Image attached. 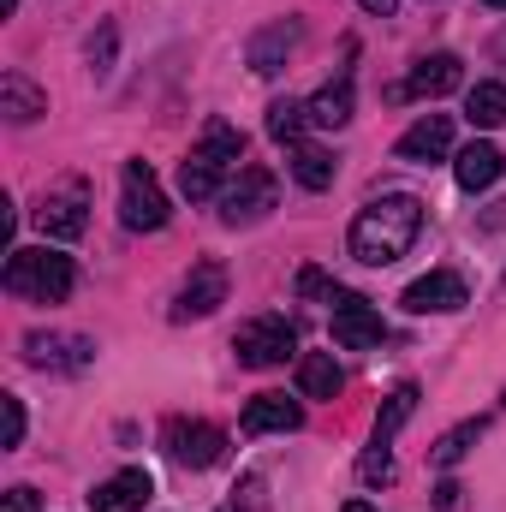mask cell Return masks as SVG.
Segmentation results:
<instances>
[{"instance_id":"obj_10","label":"cell","mask_w":506,"mask_h":512,"mask_svg":"<svg viewBox=\"0 0 506 512\" xmlns=\"http://www.w3.org/2000/svg\"><path fill=\"white\" fill-rule=\"evenodd\" d=\"M24 364L54 370V376H78L96 364V340L84 334H24Z\"/></svg>"},{"instance_id":"obj_17","label":"cell","mask_w":506,"mask_h":512,"mask_svg":"<svg viewBox=\"0 0 506 512\" xmlns=\"http://www.w3.org/2000/svg\"><path fill=\"white\" fill-rule=\"evenodd\" d=\"M245 435H286V429H304V405L286 399V393H256L239 417Z\"/></svg>"},{"instance_id":"obj_34","label":"cell","mask_w":506,"mask_h":512,"mask_svg":"<svg viewBox=\"0 0 506 512\" xmlns=\"http://www.w3.org/2000/svg\"><path fill=\"white\" fill-rule=\"evenodd\" d=\"M340 512H376V507H370V501H346Z\"/></svg>"},{"instance_id":"obj_14","label":"cell","mask_w":506,"mask_h":512,"mask_svg":"<svg viewBox=\"0 0 506 512\" xmlns=\"http://www.w3.org/2000/svg\"><path fill=\"white\" fill-rule=\"evenodd\" d=\"M298 42H304V24H298V18H274V24H262V30L251 36V54H245V60H251V72L274 78V72L292 60Z\"/></svg>"},{"instance_id":"obj_19","label":"cell","mask_w":506,"mask_h":512,"mask_svg":"<svg viewBox=\"0 0 506 512\" xmlns=\"http://www.w3.org/2000/svg\"><path fill=\"white\" fill-rule=\"evenodd\" d=\"M0 114H6L12 126H30V120L48 114V96H42L24 72H6V78H0Z\"/></svg>"},{"instance_id":"obj_16","label":"cell","mask_w":506,"mask_h":512,"mask_svg":"<svg viewBox=\"0 0 506 512\" xmlns=\"http://www.w3.org/2000/svg\"><path fill=\"white\" fill-rule=\"evenodd\" d=\"M447 149H453V120H447V114H423L417 126L393 143V155L411 161V167H429V161H441Z\"/></svg>"},{"instance_id":"obj_6","label":"cell","mask_w":506,"mask_h":512,"mask_svg":"<svg viewBox=\"0 0 506 512\" xmlns=\"http://www.w3.org/2000/svg\"><path fill=\"white\" fill-rule=\"evenodd\" d=\"M298 352V328L286 316H251L239 334H233V358L245 370H280L286 358Z\"/></svg>"},{"instance_id":"obj_33","label":"cell","mask_w":506,"mask_h":512,"mask_svg":"<svg viewBox=\"0 0 506 512\" xmlns=\"http://www.w3.org/2000/svg\"><path fill=\"white\" fill-rule=\"evenodd\" d=\"M358 6H364V12H376V18H393V6H399V0H358Z\"/></svg>"},{"instance_id":"obj_35","label":"cell","mask_w":506,"mask_h":512,"mask_svg":"<svg viewBox=\"0 0 506 512\" xmlns=\"http://www.w3.org/2000/svg\"><path fill=\"white\" fill-rule=\"evenodd\" d=\"M483 6H495V12H506V0H483Z\"/></svg>"},{"instance_id":"obj_23","label":"cell","mask_w":506,"mask_h":512,"mask_svg":"<svg viewBox=\"0 0 506 512\" xmlns=\"http://www.w3.org/2000/svg\"><path fill=\"white\" fill-rule=\"evenodd\" d=\"M292 179H298L304 191H328V185L340 179V161H334L328 149H316V143H292Z\"/></svg>"},{"instance_id":"obj_28","label":"cell","mask_w":506,"mask_h":512,"mask_svg":"<svg viewBox=\"0 0 506 512\" xmlns=\"http://www.w3.org/2000/svg\"><path fill=\"white\" fill-rule=\"evenodd\" d=\"M90 72H96V78L114 72V24H102V30L90 36Z\"/></svg>"},{"instance_id":"obj_7","label":"cell","mask_w":506,"mask_h":512,"mask_svg":"<svg viewBox=\"0 0 506 512\" xmlns=\"http://www.w3.org/2000/svg\"><path fill=\"white\" fill-rule=\"evenodd\" d=\"M274 203H280V179L268 167H239L221 191V221L227 227H256Z\"/></svg>"},{"instance_id":"obj_21","label":"cell","mask_w":506,"mask_h":512,"mask_svg":"<svg viewBox=\"0 0 506 512\" xmlns=\"http://www.w3.org/2000/svg\"><path fill=\"white\" fill-rule=\"evenodd\" d=\"M346 120H352V72H340L334 84H322V90L310 96V126L340 131Z\"/></svg>"},{"instance_id":"obj_27","label":"cell","mask_w":506,"mask_h":512,"mask_svg":"<svg viewBox=\"0 0 506 512\" xmlns=\"http://www.w3.org/2000/svg\"><path fill=\"white\" fill-rule=\"evenodd\" d=\"M358 477H364L370 489H387V483H393V453H387V447H364V459H358Z\"/></svg>"},{"instance_id":"obj_26","label":"cell","mask_w":506,"mask_h":512,"mask_svg":"<svg viewBox=\"0 0 506 512\" xmlns=\"http://www.w3.org/2000/svg\"><path fill=\"white\" fill-rule=\"evenodd\" d=\"M465 114H471V126H506V84H477L471 96H465Z\"/></svg>"},{"instance_id":"obj_9","label":"cell","mask_w":506,"mask_h":512,"mask_svg":"<svg viewBox=\"0 0 506 512\" xmlns=\"http://www.w3.org/2000/svg\"><path fill=\"white\" fill-rule=\"evenodd\" d=\"M36 227H42L48 239H78V233L90 227V185H84V179L54 185V191L42 197V209H36Z\"/></svg>"},{"instance_id":"obj_4","label":"cell","mask_w":506,"mask_h":512,"mask_svg":"<svg viewBox=\"0 0 506 512\" xmlns=\"http://www.w3.org/2000/svg\"><path fill=\"white\" fill-rule=\"evenodd\" d=\"M161 453L179 465V471H209L227 459V435L203 417H167L161 423Z\"/></svg>"},{"instance_id":"obj_31","label":"cell","mask_w":506,"mask_h":512,"mask_svg":"<svg viewBox=\"0 0 506 512\" xmlns=\"http://www.w3.org/2000/svg\"><path fill=\"white\" fill-rule=\"evenodd\" d=\"M0 512H36V489H24V483H18V489H6V507Z\"/></svg>"},{"instance_id":"obj_5","label":"cell","mask_w":506,"mask_h":512,"mask_svg":"<svg viewBox=\"0 0 506 512\" xmlns=\"http://www.w3.org/2000/svg\"><path fill=\"white\" fill-rule=\"evenodd\" d=\"M167 215L173 209H167V191L149 173V161H126V173H120V221H126V233H161Z\"/></svg>"},{"instance_id":"obj_32","label":"cell","mask_w":506,"mask_h":512,"mask_svg":"<svg viewBox=\"0 0 506 512\" xmlns=\"http://www.w3.org/2000/svg\"><path fill=\"white\" fill-rule=\"evenodd\" d=\"M459 501H465V489H459V483H441V489H435V507H441V512H453Z\"/></svg>"},{"instance_id":"obj_29","label":"cell","mask_w":506,"mask_h":512,"mask_svg":"<svg viewBox=\"0 0 506 512\" xmlns=\"http://www.w3.org/2000/svg\"><path fill=\"white\" fill-rule=\"evenodd\" d=\"M298 292H304V298H322V304H334V298H340V286H334L322 268H298Z\"/></svg>"},{"instance_id":"obj_24","label":"cell","mask_w":506,"mask_h":512,"mask_svg":"<svg viewBox=\"0 0 506 512\" xmlns=\"http://www.w3.org/2000/svg\"><path fill=\"white\" fill-rule=\"evenodd\" d=\"M483 429H489V417H465V423H453V429L435 441V453H429V459H435L441 471H453V465H459V459L483 441Z\"/></svg>"},{"instance_id":"obj_8","label":"cell","mask_w":506,"mask_h":512,"mask_svg":"<svg viewBox=\"0 0 506 512\" xmlns=\"http://www.w3.org/2000/svg\"><path fill=\"white\" fill-rule=\"evenodd\" d=\"M227 304V268L215 262V256H203V262H191V274H185V286L173 292V322H203V316H215Z\"/></svg>"},{"instance_id":"obj_13","label":"cell","mask_w":506,"mask_h":512,"mask_svg":"<svg viewBox=\"0 0 506 512\" xmlns=\"http://www.w3.org/2000/svg\"><path fill=\"white\" fill-rule=\"evenodd\" d=\"M149 495H155V477L143 465H126V471H114L108 483L90 489V512H143Z\"/></svg>"},{"instance_id":"obj_20","label":"cell","mask_w":506,"mask_h":512,"mask_svg":"<svg viewBox=\"0 0 506 512\" xmlns=\"http://www.w3.org/2000/svg\"><path fill=\"white\" fill-rule=\"evenodd\" d=\"M346 387V370L334 364V352H304L298 358V393L304 399H334Z\"/></svg>"},{"instance_id":"obj_3","label":"cell","mask_w":506,"mask_h":512,"mask_svg":"<svg viewBox=\"0 0 506 512\" xmlns=\"http://www.w3.org/2000/svg\"><path fill=\"white\" fill-rule=\"evenodd\" d=\"M78 286V268L66 251H12L6 256V292L24 304H66Z\"/></svg>"},{"instance_id":"obj_11","label":"cell","mask_w":506,"mask_h":512,"mask_svg":"<svg viewBox=\"0 0 506 512\" xmlns=\"http://www.w3.org/2000/svg\"><path fill=\"white\" fill-rule=\"evenodd\" d=\"M387 340V322H381V310L370 298H358V292H340L334 298V346H346V352H370Z\"/></svg>"},{"instance_id":"obj_1","label":"cell","mask_w":506,"mask_h":512,"mask_svg":"<svg viewBox=\"0 0 506 512\" xmlns=\"http://www.w3.org/2000/svg\"><path fill=\"white\" fill-rule=\"evenodd\" d=\"M417 233H423V203L411 191H387V197L358 209V221L346 233V251L358 256L364 268H387V262H399L417 245Z\"/></svg>"},{"instance_id":"obj_36","label":"cell","mask_w":506,"mask_h":512,"mask_svg":"<svg viewBox=\"0 0 506 512\" xmlns=\"http://www.w3.org/2000/svg\"><path fill=\"white\" fill-rule=\"evenodd\" d=\"M12 12H18V0H6V18H12Z\"/></svg>"},{"instance_id":"obj_12","label":"cell","mask_w":506,"mask_h":512,"mask_svg":"<svg viewBox=\"0 0 506 512\" xmlns=\"http://www.w3.org/2000/svg\"><path fill=\"white\" fill-rule=\"evenodd\" d=\"M399 304H405L411 316H453V310H465L471 298H465V280H459L453 268H435V274H417V280L399 292Z\"/></svg>"},{"instance_id":"obj_25","label":"cell","mask_w":506,"mask_h":512,"mask_svg":"<svg viewBox=\"0 0 506 512\" xmlns=\"http://www.w3.org/2000/svg\"><path fill=\"white\" fill-rule=\"evenodd\" d=\"M304 131H310V102H268V137L274 143H304Z\"/></svg>"},{"instance_id":"obj_18","label":"cell","mask_w":506,"mask_h":512,"mask_svg":"<svg viewBox=\"0 0 506 512\" xmlns=\"http://www.w3.org/2000/svg\"><path fill=\"white\" fill-rule=\"evenodd\" d=\"M501 173H506V155L495 149V143H465L459 161H453V179H459L465 191H489Z\"/></svg>"},{"instance_id":"obj_2","label":"cell","mask_w":506,"mask_h":512,"mask_svg":"<svg viewBox=\"0 0 506 512\" xmlns=\"http://www.w3.org/2000/svg\"><path fill=\"white\" fill-rule=\"evenodd\" d=\"M239 161H245V131L233 126V120H209L203 137L191 143V155L179 161V191L191 203H209V197L227 191V179L239 173Z\"/></svg>"},{"instance_id":"obj_22","label":"cell","mask_w":506,"mask_h":512,"mask_svg":"<svg viewBox=\"0 0 506 512\" xmlns=\"http://www.w3.org/2000/svg\"><path fill=\"white\" fill-rule=\"evenodd\" d=\"M411 411H417V387L405 382V387H393L387 399H381V411H376V429H370V447H387L393 453V435L411 423Z\"/></svg>"},{"instance_id":"obj_30","label":"cell","mask_w":506,"mask_h":512,"mask_svg":"<svg viewBox=\"0 0 506 512\" xmlns=\"http://www.w3.org/2000/svg\"><path fill=\"white\" fill-rule=\"evenodd\" d=\"M0 405H6V447H18V441H24V399H18V393H6Z\"/></svg>"},{"instance_id":"obj_15","label":"cell","mask_w":506,"mask_h":512,"mask_svg":"<svg viewBox=\"0 0 506 512\" xmlns=\"http://www.w3.org/2000/svg\"><path fill=\"white\" fill-rule=\"evenodd\" d=\"M459 84H465L459 54H423V60L411 66V78H405V96H417V102H441V96H453Z\"/></svg>"}]
</instances>
